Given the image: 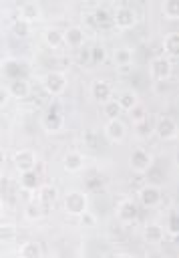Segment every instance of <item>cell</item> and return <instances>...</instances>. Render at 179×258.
Masks as SVG:
<instances>
[{
    "mask_svg": "<svg viewBox=\"0 0 179 258\" xmlns=\"http://www.w3.org/2000/svg\"><path fill=\"white\" fill-rule=\"evenodd\" d=\"M8 99H10V93H8V87H4V85H0V109H2V107H6V103H8Z\"/></svg>",
    "mask_w": 179,
    "mask_h": 258,
    "instance_id": "74e56055",
    "label": "cell"
},
{
    "mask_svg": "<svg viewBox=\"0 0 179 258\" xmlns=\"http://www.w3.org/2000/svg\"><path fill=\"white\" fill-rule=\"evenodd\" d=\"M12 34L16 38H26L30 34V22H26L22 18H14V22H12Z\"/></svg>",
    "mask_w": 179,
    "mask_h": 258,
    "instance_id": "83f0119b",
    "label": "cell"
},
{
    "mask_svg": "<svg viewBox=\"0 0 179 258\" xmlns=\"http://www.w3.org/2000/svg\"><path fill=\"white\" fill-rule=\"evenodd\" d=\"M62 32H64V44L70 46V48H78V46H82L84 40H86L84 28L78 26V24H70V26H66Z\"/></svg>",
    "mask_w": 179,
    "mask_h": 258,
    "instance_id": "4fadbf2b",
    "label": "cell"
},
{
    "mask_svg": "<svg viewBox=\"0 0 179 258\" xmlns=\"http://www.w3.org/2000/svg\"><path fill=\"white\" fill-rule=\"evenodd\" d=\"M113 60H115V67L117 64H131L133 62V48L131 46H119V48H115Z\"/></svg>",
    "mask_w": 179,
    "mask_h": 258,
    "instance_id": "4316f807",
    "label": "cell"
},
{
    "mask_svg": "<svg viewBox=\"0 0 179 258\" xmlns=\"http://www.w3.org/2000/svg\"><path fill=\"white\" fill-rule=\"evenodd\" d=\"M24 218L30 220V222L40 220V218H42V208H40L38 204H28L26 210H24Z\"/></svg>",
    "mask_w": 179,
    "mask_h": 258,
    "instance_id": "d6a6232c",
    "label": "cell"
},
{
    "mask_svg": "<svg viewBox=\"0 0 179 258\" xmlns=\"http://www.w3.org/2000/svg\"><path fill=\"white\" fill-rule=\"evenodd\" d=\"M78 218H80V224H82V226H88V228H91V226H95V224H97V218H95V216H93V212H88V210H86L84 214H80Z\"/></svg>",
    "mask_w": 179,
    "mask_h": 258,
    "instance_id": "e575fe53",
    "label": "cell"
},
{
    "mask_svg": "<svg viewBox=\"0 0 179 258\" xmlns=\"http://www.w3.org/2000/svg\"><path fill=\"white\" fill-rule=\"evenodd\" d=\"M18 181H20V187L26 189V191H36V189L40 187V177H38L36 169H30V171L20 173Z\"/></svg>",
    "mask_w": 179,
    "mask_h": 258,
    "instance_id": "603a6c76",
    "label": "cell"
},
{
    "mask_svg": "<svg viewBox=\"0 0 179 258\" xmlns=\"http://www.w3.org/2000/svg\"><path fill=\"white\" fill-rule=\"evenodd\" d=\"M42 85H44V91L52 97H58L66 91L68 87V77L64 71H48L42 79Z\"/></svg>",
    "mask_w": 179,
    "mask_h": 258,
    "instance_id": "3957f363",
    "label": "cell"
},
{
    "mask_svg": "<svg viewBox=\"0 0 179 258\" xmlns=\"http://www.w3.org/2000/svg\"><path fill=\"white\" fill-rule=\"evenodd\" d=\"M16 236H18V228L12 222H0V242L2 244L14 242Z\"/></svg>",
    "mask_w": 179,
    "mask_h": 258,
    "instance_id": "d4e9b609",
    "label": "cell"
},
{
    "mask_svg": "<svg viewBox=\"0 0 179 258\" xmlns=\"http://www.w3.org/2000/svg\"><path fill=\"white\" fill-rule=\"evenodd\" d=\"M117 103H119V107H121V111H131V109H135L137 105H139V97H137V93L133 91V89H127V91H123L119 97H117Z\"/></svg>",
    "mask_w": 179,
    "mask_h": 258,
    "instance_id": "cb8c5ba5",
    "label": "cell"
},
{
    "mask_svg": "<svg viewBox=\"0 0 179 258\" xmlns=\"http://www.w3.org/2000/svg\"><path fill=\"white\" fill-rule=\"evenodd\" d=\"M91 95H93V99H95L97 103L105 105L109 99H113V87H111V83L105 81V79H95L93 85H91Z\"/></svg>",
    "mask_w": 179,
    "mask_h": 258,
    "instance_id": "30bf717a",
    "label": "cell"
},
{
    "mask_svg": "<svg viewBox=\"0 0 179 258\" xmlns=\"http://www.w3.org/2000/svg\"><path fill=\"white\" fill-rule=\"evenodd\" d=\"M153 165V155L151 151H147L145 147H135L129 155V167L135 171V173H147Z\"/></svg>",
    "mask_w": 179,
    "mask_h": 258,
    "instance_id": "277c9868",
    "label": "cell"
},
{
    "mask_svg": "<svg viewBox=\"0 0 179 258\" xmlns=\"http://www.w3.org/2000/svg\"><path fill=\"white\" fill-rule=\"evenodd\" d=\"M133 71H135V64H133V62H131V64H117V73H119L121 77H129Z\"/></svg>",
    "mask_w": 179,
    "mask_h": 258,
    "instance_id": "8d00e7d4",
    "label": "cell"
},
{
    "mask_svg": "<svg viewBox=\"0 0 179 258\" xmlns=\"http://www.w3.org/2000/svg\"><path fill=\"white\" fill-rule=\"evenodd\" d=\"M42 256V248L36 240H24L18 246V258H40Z\"/></svg>",
    "mask_w": 179,
    "mask_h": 258,
    "instance_id": "ffe728a7",
    "label": "cell"
},
{
    "mask_svg": "<svg viewBox=\"0 0 179 258\" xmlns=\"http://www.w3.org/2000/svg\"><path fill=\"white\" fill-rule=\"evenodd\" d=\"M139 202H141V206L147 208V210H153V208L161 206V202H163V191H161V187L155 185V183L143 185V187L139 189Z\"/></svg>",
    "mask_w": 179,
    "mask_h": 258,
    "instance_id": "8992f818",
    "label": "cell"
},
{
    "mask_svg": "<svg viewBox=\"0 0 179 258\" xmlns=\"http://www.w3.org/2000/svg\"><path fill=\"white\" fill-rule=\"evenodd\" d=\"M177 131H179L177 121H175L171 115H159V117H157L155 133H157L159 139H163V141H173V139H177Z\"/></svg>",
    "mask_w": 179,
    "mask_h": 258,
    "instance_id": "5b68a950",
    "label": "cell"
},
{
    "mask_svg": "<svg viewBox=\"0 0 179 258\" xmlns=\"http://www.w3.org/2000/svg\"><path fill=\"white\" fill-rule=\"evenodd\" d=\"M93 20H95L97 28H111L113 26V12L105 6H99L93 12Z\"/></svg>",
    "mask_w": 179,
    "mask_h": 258,
    "instance_id": "7402d4cb",
    "label": "cell"
},
{
    "mask_svg": "<svg viewBox=\"0 0 179 258\" xmlns=\"http://www.w3.org/2000/svg\"><path fill=\"white\" fill-rule=\"evenodd\" d=\"M38 202L42 204V206H50L54 200H56V196H58V191H56V187L54 185H40L38 189Z\"/></svg>",
    "mask_w": 179,
    "mask_h": 258,
    "instance_id": "484cf974",
    "label": "cell"
},
{
    "mask_svg": "<svg viewBox=\"0 0 179 258\" xmlns=\"http://www.w3.org/2000/svg\"><path fill=\"white\" fill-rule=\"evenodd\" d=\"M167 234H169L171 238H177V234H179V216H177L175 210H171V214H169V220H167Z\"/></svg>",
    "mask_w": 179,
    "mask_h": 258,
    "instance_id": "1f68e13d",
    "label": "cell"
},
{
    "mask_svg": "<svg viewBox=\"0 0 179 258\" xmlns=\"http://www.w3.org/2000/svg\"><path fill=\"white\" fill-rule=\"evenodd\" d=\"M137 24V12L131 4L121 2L117 4V8L113 10V26H117L119 30H129Z\"/></svg>",
    "mask_w": 179,
    "mask_h": 258,
    "instance_id": "7a4b0ae2",
    "label": "cell"
},
{
    "mask_svg": "<svg viewBox=\"0 0 179 258\" xmlns=\"http://www.w3.org/2000/svg\"><path fill=\"white\" fill-rule=\"evenodd\" d=\"M151 258H163V256H161L159 252H155V254H151Z\"/></svg>",
    "mask_w": 179,
    "mask_h": 258,
    "instance_id": "b9f144b4",
    "label": "cell"
},
{
    "mask_svg": "<svg viewBox=\"0 0 179 258\" xmlns=\"http://www.w3.org/2000/svg\"><path fill=\"white\" fill-rule=\"evenodd\" d=\"M103 111H105V117L109 119V121H113V119H119L121 117V107H119V103H117V99H109L105 105H103Z\"/></svg>",
    "mask_w": 179,
    "mask_h": 258,
    "instance_id": "f1b7e54d",
    "label": "cell"
},
{
    "mask_svg": "<svg viewBox=\"0 0 179 258\" xmlns=\"http://www.w3.org/2000/svg\"><path fill=\"white\" fill-rule=\"evenodd\" d=\"M42 40H44L46 46L58 48V46L64 44V32H62V28H58V26H46L44 32H42Z\"/></svg>",
    "mask_w": 179,
    "mask_h": 258,
    "instance_id": "2e32d148",
    "label": "cell"
},
{
    "mask_svg": "<svg viewBox=\"0 0 179 258\" xmlns=\"http://www.w3.org/2000/svg\"><path fill=\"white\" fill-rule=\"evenodd\" d=\"M105 137L111 141V143H121L125 137H127V127L121 119H113V121H107L105 125Z\"/></svg>",
    "mask_w": 179,
    "mask_h": 258,
    "instance_id": "5bb4252c",
    "label": "cell"
},
{
    "mask_svg": "<svg viewBox=\"0 0 179 258\" xmlns=\"http://www.w3.org/2000/svg\"><path fill=\"white\" fill-rule=\"evenodd\" d=\"M62 210L68 216H80L88 210V196L82 189H68L62 198Z\"/></svg>",
    "mask_w": 179,
    "mask_h": 258,
    "instance_id": "6da1fadb",
    "label": "cell"
},
{
    "mask_svg": "<svg viewBox=\"0 0 179 258\" xmlns=\"http://www.w3.org/2000/svg\"><path fill=\"white\" fill-rule=\"evenodd\" d=\"M161 12H163V16H167L169 20H175V18L179 16V4H177L175 0H165V2L161 4Z\"/></svg>",
    "mask_w": 179,
    "mask_h": 258,
    "instance_id": "4dcf8cb0",
    "label": "cell"
},
{
    "mask_svg": "<svg viewBox=\"0 0 179 258\" xmlns=\"http://www.w3.org/2000/svg\"><path fill=\"white\" fill-rule=\"evenodd\" d=\"M78 60H80V64H91V54H88V48H84V50L80 52Z\"/></svg>",
    "mask_w": 179,
    "mask_h": 258,
    "instance_id": "f35d334b",
    "label": "cell"
},
{
    "mask_svg": "<svg viewBox=\"0 0 179 258\" xmlns=\"http://www.w3.org/2000/svg\"><path fill=\"white\" fill-rule=\"evenodd\" d=\"M4 159H6V153H4V149H2V147H0V165H2V163H4Z\"/></svg>",
    "mask_w": 179,
    "mask_h": 258,
    "instance_id": "60d3db41",
    "label": "cell"
},
{
    "mask_svg": "<svg viewBox=\"0 0 179 258\" xmlns=\"http://www.w3.org/2000/svg\"><path fill=\"white\" fill-rule=\"evenodd\" d=\"M115 216H117V220H119L121 224H133V222L137 220V216H139V206H137V202H133L131 198L121 200L119 206H117V210H115Z\"/></svg>",
    "mask_w": 179,
    "mask_h": 258,
    "instance_id": "ba28073f",
    "label": "cell"
},
{
    "mask_svg": "<svg viewBox=\"0 0 179 258\" xmlns=\"http://www.w3.org/2000/svg\"><path fill=\"white\" fill-rule=\"evenodd\" d=\"M0 222H2V202H0Z\"/></svg>",
    "mask_w": 179,
    "mask_h": 258,
    "instance_id": "7bdbcfd3",
    "label": "cell"
},
{
    "mask_svg": "<svg viewBox=\"0 0 179 258\" xmlns=\"http://www.w3.org/2000/svg\"><path fill=\"white\" fill-rule=\"evenodd\" d=\"M177 52H179V32L171 30L163 36V56L173 60V58H177Z\"/></svg>",
    "mask_w": 179,
    "mask_h": 258,
    "instance_id": "e0dca14e",
    "label": "cell"
},
{
    "mask_svg": "<svg viewBox=\"0 0 179 258\" xmlns=\"http://www.w3.org/2000/svg\"><path fill=\"white\" fill-rule=\"evenodd\" d=\"M88 54H91V64H103L107 60V50L103 44H95L88 48Z\"/></svg>",
    "mask_w": 179,
    "mask_h": 258,
    "instance_id": "f546056e",
    "label": "cell"
},
{
    "mask_svg": "<svg viewBox=\"0 0 179 258\" xmlns=\"http://www.w3.org/2000/svg\"><path fill=\"white\" fill-rule=\"evenodd\" d=\"M62 167L68 173H78L84 167V155L80 151H66L62 157Z\"/></svg>",
    "mask_w": 179,
    "mask_h": 258,
    "instance_id": "9a60e30c",
    "label": "cell"
},
{
    "mask_svg": "<svg viewBox=\"0 0 179 258\" xmlns=\"http://www.w3.org/2000/svg\"><path fill=\"white\" fill-rule=\"evenodd\" d=\"M22 62L20 60H16V58H6V60H2V73H4V77L6 79H10V81H16V79H22Z\"/></svg>",
    "mask_w": 179,
    "mask_h": 258,
    "instance_id": "ac0fdd59",
    "label": "cell"
},
{
    "mask_svg": "<svg viewBox=\"0 0 179 258\" xmlns=\"http://www.w3.org/2000/svg\"><path fill=\"white\" fill-rule=\"evenodd\" d=\"M12 161H14V167L20 173H24V171H30V169L36 167V153L32 149H28V147H22V149L14 151Z\"/></svg>",
    "mask_w": 179,
    "mask_h": 258,
    "instance_id": "9c48e42d",
    "label": "cell"
},
{
    "mask_svg": "<svg viewBox=\"0 0 179 258\" xmlns=\"http://www.w3.org/2000/svg\"><path fill=\"white\" fill-rule=\"evenodd\" d=\"M40 123H42L44 131H48V133H58V131H62L64 119H62V115H60L56 109H50V107H48V109L42 113Z\"/></svg>",
    "mask_w": 179,
    "mask_h": 258,
    "instance_id": "8fae6325",
    "label": "cell"
},
{
    "mask_svg": "<svg viewBox=\"0 0 179 258\" xmlns=\"http://www.w3.org/2000/svg\"><path fill=\"white\" fill-rule=\"evenodd\" d=\"M8 93H10V97H14V99H26V97L30 95V85H28V81H26L24 77H22V79H16V81H10Z\"/></svg>",
    "mask_w": 179,
    "mask_h": 258,
    "instance_id": "44dd1931",
    "label": "cell"
},
{
    "mask_svg": "<svg viewBox=\"0 0 179 258\" xmlns=\"http://www.w3.org/2000/svg\"><path fill=\"white\" fill-rule=\"evenodd\" d=\"M115 258H135L131 252H119V254H115Z\"/></svg>",
    "mask_w": 179,
    "mask_h": 258,
    "instance_id": "ab89813d",
    "label": "cell"
},
{
    "mask_svg": "<svg viewBox=\"0 0 179 258\" xmlns=\"http://www.w3.org/2000/svg\"><path fill=\"white\" fill-rule=\"evenodd\" d=\"M149 73L155 81H169L173 75V60H169L167 56H155L149 64Z\"/></svg>",
    "mask_w": 179,
    "mask_h": 258,
    "instance_id": "52a82bcc",
    "label": "cell"
},
{
    "mask_svg": "<svg viewBox=\"0 0 179 258\" xmlns=\"http://www.w3.org/2000/svg\"><path fill=\"white\" fill-rule=\"evenodd\" d=\"M16 12H18V16H16V18H22V20H26V22H30V24H32L36 18H40L42 8H40V4H38V2H34V0H26V2H20V4H18Z\"/></svg>",
    "mask_w": 179,
    "mask_h": 258,
    "instance_id": "7c38bea8",
    "label": "cell"
},
{
    "mask_svg": "<svg viewBox=\"0 0 179 258\" xmlns=\"http://www.w3.org/2000/svg\"><path fill=\"white\" fill-rule=\"evenodd\" d=\"M143 238L149 244H161L163 238H165V228L159 226V224H147L143 228Z\"/></svg>",
    "mask_w": 179,
    "mask_h": 258,
    "instance_id": "d6986e66",
    "label": "cell"
},
{
    "mask_svg": "<svg viewBox=\"0 0 179 258\" xmlns=\"http://www.w3.org/2000/svg\"><path fill=\"white\" fill-rule=\"evenodd\" d=\"M129 115H131V121H133L135 125L147 119V113H145V109H143V105H141V103H139L135 109H131V111H129Z\"/></svg>",
    "mask_w": 179,
    "mask_h": 258,
    "instance_id": "836d02e7",
    "label": "cell"
},
{
    "mask_svg": "<svg viewBox=\"0 0 179 258\" xmlns=\"http://www.w3.org/2000/svg\"><path fill=\"white\" fill-rule=\"evenodd\" d=\"M135 127H137V135H139V137H147V135L151 133V127H149V121H147V119L141 121V123H137Z\"/></svg>",
    "mask_w": 179,
    "mask_h": 258,
    "instance_id": "d590c367",
    "label": "cell"
}]
</instances>
